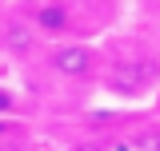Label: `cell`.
<instances>
[{
  "label": "cell",
  "mask_w": 160,
  "mask_h": 151,
  "mask_svg": "<svg viewBox=\"0 0 160 151\" xmlns=\"http://www.w3.org/2000/svg\"><path fill=\"white\" fill-rule=\"evenodd\" d=\"M156 80H160V64L156 60H116L104 72L108 92H116V95H140V92H148Z\"/></svg>",
  "instance_id": "cell-1"
},
{
  "label": "cell",
  "mask_w": 160,
  "mask_h": 151,
  "mask_svg": "<svg viewBox=\"0 0 160 151\" xmlns=\"http://www.w3.org/2000/svg\"><path fill=\"white\" fill-rule=\"evenodd\" d=\"M96 52L88 48V44H56L52 52H48V68L64 80H88V76L96 72Z\"/></svg>",
  "instance_id": "cell-2"
},
{
  "label": "cell",
  "mask_w": 160,
  "mask_h": 151,
  "mask_svg": "<svg viewBox=\"0 0 160 151\" xmlns=\"http://www.w3.org/2000/svg\"><path fill=\"white\" fill-rule=\"evenodd\" d=\"M28 24L36 28V36H48V40H60L72 32V8L64 4V0H44L32 8V16Z\"/></svg>",
  "instance_id": "cell-3"
},
{
  "label": "cell",
  "mask_w": 160,
  "mask_h": 151,
  "mask_svg": "<svg viewBox=\"0 0 160 151\" xmlns=\"http://www.w3.org/2000/svg\"><path fill=\"white\" fill-rule=\"evenodd\" d=\"M0 48L8 52V56H32V48H36V28L28 24V20H8L4 28H0Z\"/></svg>",
  "instance_id": "cell-4"
},
{
  "label": "cell",
  "mask_w": 160,
  "mask_h": 151,
  "mask_svg": "<svg viewBox=\"0 0 160 151\" xmlns=\"http://www.w3.org/2000/svg\"><path fill=\"white\" fill-rule=\"evenodd\" d=\"M136 151H160V135H156V131H144V135L136 139Z\"/></svg>",
  "instance_id": "cell-5"
},
{
  "label": "cell",
  "mask_w": 160,
  "mask_h": 151,
  "mask_svg": "<svg viewBox=\"0 0 160 151\" xmlns=\"http://www.w3.org/2000/svg\"><path fill=\"white\" fill-rule=\"evenodd\" d=\"M16 108V99H12V92L8 88H0V119H8V112Z\"/></svg>",
  "instance_id": "cell-6"
},
{
  "label": "cell",
  "mask_w": 160,
  "mask_h": 151,
  "mask_svg": "<svg viewBox=\"0 0 160 151\" xmlns=\"http://www.w3.org/2000/svg\"><path fill=\"white\" fill-rule=\"evenodd\" d=\"M8 127H12V123H8V119H0V139L8 135Z\"/></svg>",
  "instance_id": "cell-7"
}]
</instances>
